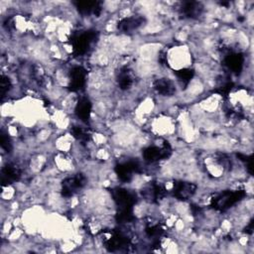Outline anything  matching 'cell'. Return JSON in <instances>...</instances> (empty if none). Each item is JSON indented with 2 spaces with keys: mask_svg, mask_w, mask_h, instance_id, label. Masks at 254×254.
Listing matches in <instances>:
<instances>
[{
  "mask_svg": "<svg viewBox=\"0 0 254 254\" xmlns=\"http://www.w3.org/2000/svg\"><path fill=\"white\" fill-rule=\"evenodd\" d=\"M171 153V148L170 146L165 143V145L162 148L159 147H148L147 149L144 150L143 156H144V159L148 162H155V161H158L160 159H164L167 158L168 156Z\"/></svg>",
  "mask_w": 254,
  "mask_h": 254,
  "instance_id": "cell-4",
  "label": "cell"
},
{
  "mask_svg": "<svg viewBox=\"0 0 254 254\" xmlns=\"http://www.w3.org/2000/svg\"><path fill=\"white\" fill-rule=\"evenodd\" d=\"M142 22L143 19L141 17H129L120 21L119 28L124 32H129L137 29L142 24Z\"/></svg>",
  "mask_w": 254,
  "mask_h": 254,
  "instance_id": "cell-14",
  "label": "cell"
},
{
  "mask_svg": "<svg viewBox=\"0 0 254 254\" xmlns=\"http://www.w3.org/2000/svg\"><path fill=\"white\" fill-rule=\"evenodd\" d=\"M87 73L82 67H75L71 72V85L70 90L73 91L83 89L86 83Z\"/></svg>",
  "mask_w": 254,
  "mask_h": 254,
  "instance_id": "cell-5",
  "label": "cell"
},
{
  "mask_svg": "<svg viewBox=\"0 0 254 254\" xmlns=\"http://www.w3.org/2000/svg\"><path fill=\"white\" fill-rule=\"evenodd\" d=\"M225 66L233 73H239L243 67V57L241 54L231 53L225 57Z\"/></svg>",
  "mask_w": 254,
  "mask_h": 254,
  "instance_id": "cell-10",
  "label": "cell"
},
{
  "mask_svg": "<svg viewBox=\"0 0 254 254\" xmlns=\"http://www.w3.org/2000/svg\"><path fill=\"white\" fill-rule=\"evenodd\" d=\"M94 38H95V33L93 31H89L75 37L73 40L74 53L77 56L85 54L90 48Z\"/></svg>",
  "mask_w": 254,
  "mask_h": 254,
  "instance_id": "cell-2",
  "label": "cell"
},
{
  "mask_svg": "<svg viewBox=\"0 0 254 254\" xmlns=\"http://www.w3.org/2000/svg\"><path fill=\"white\" fill-rule=\"evenodd\" d=\"M244 194L243 191L224 192L212 201V207L222 211L226 210L234 204L239 202L244 197Z\"/></svg>",
  "mask_w": 254,
  "mask_h": 254,
  "instance_id": "cell-1",
  "label": "cell"
},
{
  "mask_svg": "<svg viewBox=\"0 0 254 254\" xmlns=\"http://www.w3.org/2000/svg\"><path fill=\"white\" fill-rule=\"evenodd\" d=\"M194 192H196V186L191 183L180 182L175 184L174 194L180 200H187L191 198Z\"/></svg>",
  "mask_w": 254,
  "mask_h": 254,
  "instance_id": "cell-8",
  "label": "cell"
},
{
  "mask_svg": "<svg viewBox=\"0 0 254 254\" xmlns=\"http://www.w3.org/2000/svg\"><path fill=\"white\" fill-rule=\"evenodd\" d=\"M127 244H128L127 239L124 238L122 234L117 233V232L111 233V237L108 238L105 242L106 248H108V250L110 251L120 250L123 247H126Z\"/></svg>",
  "mask_w": 254,
  "mask_h": 254,
  "instance_id": "cell-9",
  "label": "cell"
},
{
  "mask_svg": "<svg viewBox=\"0 0 254 254\" xmlns=\"http://www.w3.org/2000/svg\"><path fill=\"white\" fill-rule=\"evenodd\" d=\"M119 178L123 182H128L132 178V174L139 171V166L135 162H127L124 164H120L115 169Z\"/></svg>",
  "mask_w": 254,
  "mask_h": 254,
  "instance_id": "cell-6",
  "label": "cell"
},
{
  "mask_svg": "<svg viewBox=\"0 0 254 254\" xmlns=\"http://www.w3.org/2000/svg\"><path fill=\"white\" fill-rule=\"evenodd\" d=\"M193 75H194V72L190 69H183L177 72V76L186 85L190 83V81L193 79Z\"/></svg>",
  "mask_w": 254,
  "mask_h": 254,
  "instance_id": "cell-18",
  "label": "cell"
},
{
  "mask_svg": "<svg viewBox=\"0 0 254 254\" xmlns=\"http://www.w3.org/2000/svg\"><path fill=\"white\" fill-rule=\"evenodd\" d=\"M21 176L20 169H19L14 164H8L6 165L2 170V176H1V182L3 185L9 184L10 182L17 181Z\"/></svg>",
  "mask_w": 254,
  "mask_h": 254,
  "instance_id": "cell-11",
  "label": "cell"
},
{
  "mask_svg": "<svg viewBox=\"0 0 254 254\" xmlns=\"http://www.w3.org/2000/svg\"><path fill=\"white\" fill-rule=\"evenodd\" d=\"M86 179L83 175H75V177L68 178L67 180L64 181L63 183V189H62V194L64 197H71L73 194L81 189L85 185Z\"/></svg>",
  "mask_w": 254,
  "mask_h": 254,
  "instance_id": "cell-3",
  "label": "cell"
},
{
  "mask_svg": "<svg viewBox=\"0 0 254 254\" xmlns=\"http://www.w3.org/2000/svg\"><path fill=\"white\" fill-rule=\"evenodd\" d=\"M119 84L121 90H127L132 86V79L127 71H122L119 76Z\"/></svg>",
  "mask_w": 254,
  "mask_h": 254,
  "instance_id": "cell-17",
  "label": "cell"
},
{
  "mask_svg": "<svg viewBox=\"0 0 254 254\" xmlns=\"http://www.w3.org/2000/svg\"><path fill=\"white\" fill-rule=\"evenodd\" d=\"M91 111V104L88 99H83L75 107V113L83 121H88Z\"/></svg>",
  "mask_w": 254,
  "mask_h": 254,
  "instance_id": "cell-13",
  "label": "cell"
},
{
  "mask_svg": "<svg viewBox=\"0 0 254 254\" xmlns=\"http://www.w3.org/2000/svg\"><path fill=\"white\" fill-rule=\"evenodd\" d=\"M10 87H11V84H10V81H9L8 77L2 75L1 76V84H0V90H1V96L2 97L8 92V90H10Z\"/></svg>",
  "mask_w": 254,
  "mask_h": 254,
  "instance_id": "cell-20",
  "label": "cell"
},
{
  "mask_svg": "<svg viewBox=\"0 0 254 254\" xmlns=\"http://www.w3.org/2000/svg\"><path fill=\"white\" fill-rule=\"evenodd\" d=\"M154 88L158 92H160L161 94H164V95H171L175 91V88H174L173 84L170 81L165 80V79L156 81L154 84Z\"/></svg>",
  "mask_w": 254,
  "mask_h": 254,
  "instance_id": "cell-15",
  "label": "cell"
},
{
  "mask_svg": "<svg viewBox=\"0 0 254 254\" xmlns=\"http://www.w3.org/2000/svg\"><path fill=\"white\" fill-rule=\"evenodd\" d=\"M0 144H1L2 149H4L6 152H10L11 151V142L8 138V136L5 133H1V140H0Z\"/></svg>",
  "mask_w": 254,
  "mask_h": 254,
  "instance_id": "cell-21",
  "label": "cell"
},
{
  "mask_svg": "<svg viewBox=\"0 0 254 254\" xmlns=\"http://www.w3.org/2000/svg\"><path fill=\"white\" fill-rule=\"evenodd\" d=\"M202 7L198 2H186L182 7V12L186 17L194 18L201 14Z\"/></svg>",
  "mask_w": 254,
  "mask_h": 254,
  "instance_id": "cell-16",
  "label": "cell"
},
{
  "mask_svg": "<svg viewBox=\"0 0 254 254\" xmlns=\"http://www.w3.org/2000/svg\"><path fill=\"white\" fill-rule=\"evenodd\" d=\"M73 134L76 139H79L81 141H87L89 139L88 133L81 127H77V126L74 127L73 128Z\"/></svg>",
  "mask_w": 254,
  "mask_h": 254,
  "instance_id": "cell-19",
  "label": "cell"
},
{
  "mask_svg": "<svg viewBox=\"0 0 254 254\" xmlns=\"http://www.w3.org/2000/svg\"><path fill=\"white\" fill-rule=\"evenodd\" d=\"M113 198L115 202L120 207V209H131L134 203V198L132 194L123 189H116L113 192Z\"/></svg>",
  "mask_w": 254,
  "mask_h": 254,
  "instance_id": "cell-7",
  "label": "cell"
},
{
  "mask_svg": "<svg viewBox=\"0 0 254 254\" xmlns=\"http://www.w3.org/2000/svg\"><path fill=\"white\" fill-rule=\"evenodd\" d=\"M75 6L82 14H90L100 15L102 12V6L100 2L95 1H80L76 2Z\"/></svg>",
  "mask_w": 254,
  "mask_h": 254,
  "instance_id": "cell-12",
  "label": "cell"
}]
</instances>
